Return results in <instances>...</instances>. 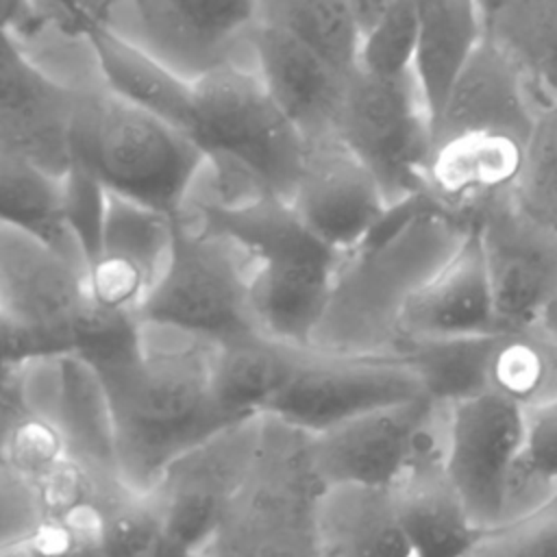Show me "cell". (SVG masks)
<instances>
[{
	"mask_svg": "<svg viewBox=\"0 0 557 557\" xmlns=\"http://www.w3.org/2000/svg\"><path fill=\"white\" fill-rule=\"evenodd\" d=\"M218 344L139 320V346L96 368L104 381L122 481L148 492L163 468L233 420L215 392Z\"/></svg>",
	"mask_w": 557,
	"mask_h": 557,
	"instance_id": "6da1fadb",
	"label": "cell"
},
{
	"mask_svg": "<svg viewBox=\"0 0 557 557\" xmlns=\"http://www.w3.org/2000/svg\"><path fill=\"white\" fill-rule=\"evenodd\" d=\"M185 211L250 257V311L257 331L311 348L344 255L320 242L289 200L274 194L239 205L189 198Z\"/></svg>",
	"mask_w": 557,
	"mask_h": 557,
	"instance_id": "7a4b0ae2",
	"label": "cell"
},
{
	"mask_svg": "<svg viewBox=\"0 0 557 557\" xmlns=\"http://www.w3.org/2000/svg\"><path fill=\"white\" fill-rule=\"evenodd\" d=\"M213 172L220 205L257 196L289 198L307 154V139L274 102L261 76L235 65L194 78V117L187 133Z\"/></svg>",
	"mask_w": 557,
	"mask_h": 557,
	"instance_id": "3957f363",
	"label": "cell"
},
{
	"mask_svg": "<svg viewBox=\"0 0 557 557\" xmlns=\"http://www.w3.org/2000/svg\"><path fill=\"white\" fill-rule=\"evenodd\" d=\"M0 307L39 357L76 352L102 368L139 346V318L94 300L83 259L2 224Z\"/></svg>",
	"mask_w": 557,
	"mask_h": 557,
	"instance_id": "277c9868",
	"label": "cell"
},
{
	"mask_svg": "<svg viewBox=\"0 0 557 557\" xmlns=\"http://www.w3.org/2000/svg\"><path fill=\"white\" fill-rule=\"evenodd\" d=\"M65 150L67 161L89 170L109 194L168 215L185 209L207 168L185 131L107 89H76Z\"/></svg>",
	"mask_w": 557,
	"mask_h": 557,
	"instance_id": "5b68a950",
	"label": "cell"
},
{
	"mask_svg": "<svg viewBox=\"0 0 557 557\" xmlns=\"http://www.w3.org/2000/svg\"><path fill=\"white\" fill-rule=\"evenodd\" d=\"M320 492L307 433L265 416L257 466L200 557H322Z\"/></svg>",
	"mask_w": 557,
	"mask_h": 557,
	"instance_id": "8992f818",
	"label": "cell"
},
{
	"mask_svg": "<svg viewBox=\"0 0 557 557\" xmlns=\"http://www.w3.org/2000/svg\"><path fill=\"white\" fill-rule=\"evenodd\" d=\"M250 270L242 246L183 209L174 215L165 270L137 318L215 344L259 333L250 311Z\"/></svg>",
	"mask_w": 557,
	"mask_h": 557,
	"instance_id": "52a82bcc",
	"label": "cell"
},
{
	"mask_svg": "<svg viewBox=\"0 0 557 557\" xmlns=\"http://www.w3.org/2000/svg\"><path fill=\"white\" fill-rule=\"evenodd\" d=\"M335 135L374 174L389 205L424 191L433 131L413 70L385 78L357 67Z\"/></svg>",
	"mask_w": 557,
	"mask_h": 557,
	"instance_id": "ba28073f",
	"label": "cell"
},
{
	"mask_svg": "<svg viewBox=\"0 0 557 557\" xmlns=\"http://www.w3.org/2000/svg\"><path fill=\"white\" fill-rule=\"evenodd\" d=\"M263 437L265 416L235 420L174 457L148 490L170 533L198 557L250 479Z\"/></svg>",
	"mask_w": 557,
	"mask_h": 557,
	"instance_id": "9c48e42d",
	"label": "cell"
},
{
	"mask_svg": "<svg viewBox=\"0 0 557 557\" xmlns=\"http://www.w3.org/2000/svg\"><path fill=\"white\" fill-rule=\"evenodd\" d=\"M420 396L429 394L409 357L309 348L296 374L265 409V416L313 435L368 411Z\"/></svg>",
	"mask_w": 557,
	"mask_h": 557,
	"instance_id": "30bf717a",
	"label": "cell"
},
{
	"mask_svg": "<svg viewBox=\"0 0 557 557\" xmlns=\"http://www.w3.org/2000/svg\"><path fill=\"white\" fill-rule=\"evenodd\" d=\"M524 440L527 407L518 400L485 389L450 403L444 472L485 531L503 527Z\"/></svg>",
	"mask_w": 557,
	"mask_h": 557,
	"instance_id": "8fae6325",
	"label": "cell"
},
{
	"mask_svg": "<svg viewBox=\"0 0 557 557\" xmlns=\"http://www.w3.org/2000/svg\"><path fill=\"white\" fill-rule=\"evenodd\" d=\"M472 222L487 257L496 331H531L557 300V231L522 211L511 189L481 207Z\"/></svg>",
	"mask_w": 557,
	"mask_h": 557,
	"instance_id": "7c38bea8",
	"label": "cell"
},
{
	"mask_svg": "<svg viewBox=\"0 0 557 557\" xmlns=\"http://www.w3.org/2000/svg\"><path fill=\"white\" fill-rule=\"evenodd\" d=\"M433 409L435 400L420 396L307 435L309 463L322 490L394 487L426 450L424 437Z\"/></svg>",
	"mask_w": 557,
	"mask_h": 557,
	"instance_id": "4fadbf2b",
	"label": "cell"
},
{
	"mask_svg": "<svg viewBox=\"0 0 557 557\" xmlns=\"http://www.w3.org/2000/svg\"><path fill=\"white\" fill-rule=\"evenodd\" d=\"M287 200L300 222L339 255L355 252L389 207L374 174L337 135L307 141Z\"/></svg>",
	"mask_w": 557,
	"mask_h": 557,
	"instance_id": "5bb4252c",
	"label": "cell"
},
{
	"mask_svg": "<svg viewBox=\"0 0 557 557\" xmlns=\"http://www.w3.org/2000/svg\"><path fill=\"white\" fill-rule=\"evenodd\" d=\"M396 324L418 342L481 337L496 331L494 292L476 222H468L446 261L400 302Z\"/></svg>",
	"mask_w": 557,
	"mask_h": 557,
	"instance_id": "9a60e30c",
	"label": "cell"
},
{
	"mask_svg": "<svg viewBox=\"0 0 557 557\" xmlns=\"http://www.w3.org/2000/svg\"><path fill=\"white\" fill-rule=\"evenodd\" d=\"M172 231L174 215L109 194L100 246L87 265L94 300L137 318L165 270Z\"/></svg>",
	"mask_w": 557,
	"mask_h": 557,
	"instance_id": "2e32d148",
	"label": "cell"
},
{
	"mask_svg": "<svg viewBox=\"0 0 557 557\" xmlns=\"http://www.w3.org/2000/svg\"><path fill=\"white\" fill-rule=\"evenodd\" d=\"M131 7L137 41L189 78L233 61L235 46L259 22V0H131Z\"/></svg>",
	"mask_w": 557,
	"mask_h": 557,
	"instance_id": "e0dca14e",
	"label": "cell"
},
{
	"mask_svg": "<svg viewBox=\"0 0 557 557\" xmlns=\"http://www.w3.org/2000/svg\"><path fill=\"white\" fill-rule=\"evenodd\" d=\"M537 111L518 63L485 35L431 124L433 146L466 133H500L524 144Z\"/></svg>",
	"mask_w": 557,
	"mask_h": 557,
	"instance_id": "ac0fdd59",
	"label": "cell"
},
{
	"mask_svg": "<svg viewBox=\"0 0 557 557\" xmlns=\"http://www.w3.org/2000/svg\"><path fill=\"white\" fill-rule=\"evenodd\" d=\"M248 39L257 74L305 139L335 135L350 76L278 24L259 20Z\"/></svg>",
	"mask_w": 557,
	"mask_h": 557,
	"instance_id": "d6986e66",
	"label": "cell"
},
{
	"mask_svg": "<svg viewBox=\"0 0 557 557\" xmlns=\"http://www.w3.org/2000/svg\"><path fill=\"white\" fill-rule=\"evenodd\" d=\"M76 89L52 81L0 35V148L33 157L57 174L67 163L65 131Z\"/></svg>",
	"mask_w": 557,
	"mask_h": 557,
	"instance_id": "ffe728a7",
	"label": "cell"
},
{
	"mask_svg": "<svg viewBox=\"0 0 557 557\" xmlns=\"http://www.w3.org/2000/svg\"><path fill=\"white\" fill-rule=\"evenodd\" d=\"M524 144L500 133H466L433 146L424 191L463 226L492 198L511 189Z\"/></svg>",
	"mask_w": 557,
	"mask_h": 557,
	"instance_id": "44dd1931",
	"label": "cell"
},
{
	"mask_svg": "<svg viewBox=\"0 0 557 557\" xmlns=\"http://www.w3.org/2000/svg\"><path fill=\"white\" fill-rule=\"evenodd\" d=\"M81 39L89 46L107 91L189 133L194 78L168 65L113 24H91Z\"/></svg>",
	"mask_w": 557,
	"mask_h": 557,
	"instance_id": "7402d4cb",
	"label": "cell"
},
{
	"mask_svg": "<svg viewBox=\"0 0 557 557\" xmlns=\"http://www.w3.org/2000/svg\"><path fill=\"white\" fill-rule=\"evenodd\" d=\"M50 405L67 457L104 481L124 483L111 400L102 376L87 359L76 352L50 357Z\"/></svg>",
	"mask_w": 557,
	"mask_h": 557,
	"instance_id": "603a6c76",
	"label": "cell"
},
{
	"mask_svg": "<svg viewBox=\"0 0 557 557\" xmlns=\"http://www.w3.org/2000/svg\"><path fill=\"white\" fill-rule=\"evenodd\" d=\"M394 496L413 557H472L490 533L470 518L442 459L426 450L394 485Z\"/></svg>",
	"mask_w": 557,
	"mask_h": 557,
	"instance_id": "cb8c5ba5",
	"label": "cell"
},
{
	"mask_svg": "<svg viewBox=\"0 0 557 557\" xmlns=\"http://www.w3.org/2000/svg\"><path fill=\"white\" fill-rule=\"evenodd\" d=\"M322 557H413L394 487L333 485L318 498Z\"/></svg>",
	"mask_w": 557,
	"mask_h": 557,
	"instance_id": "d4e9b609",
	"label": "cell"
},
{
	"mask_svg": "<svg viewBox=\"0 0 557 557\" xmlns=\"http://www.w3.org/2000/svg\"><path fill=\"white\" fill-rule=\"evenodd\" d=\"M418 15L411 70L433 124L453 83L485 39L487 24L479 0H418Z\"/></svg>",
	"mask_w": 557,
	"mask_h": 557,
	"instance_id": "484cf974",
	"label": "cell"
},
{
	"mask_svg": "<svg viewBox=\"0 0 557 557\" xmlns=\"http://www.w3.org/2000/svg\"><path fill=\"white\" fill-rule=\"evenodd\" d=\"M309 348L250 333L218 344L215 392L228 420L263 416L296 374Z\"/></svg>",
	"mask_w": 557,
	"mask_h": 557,
	"instance_id": "4316f807",
	"label": "cell"
},
{
	"mask_svg": "<svg viewBox=\"0 0 557 557\" xmlns=\"http://www.w3.org/2000/svg\"><path fill=\"white\" fill-rule=\"evenodd\" d=\"M0 224L83 259L65 226L61 174L28 154L4 148H0Z\"/></svg>",
	"mask_w": 557,
	"mask_h": 557,
	"instance_id": "83f0119b",
	"label": "cell"
},
{
	"mask_svg": "<svg viewBox=\"0 0 557 557\" xmlns=\"http://www.w3.org/2000/svg\"><path fill=\"white\" fill-rule=\"evenodd\" d=\"M485 24L522 70L537 104L557 102V0H503Z\"/></svg>",
	"mask_w": 557,
	"mask_h": 557,
	"instance_id": "f1b7e54d",
	"label": "cell"
},
{
	"mask_svg": "<svg viewBox=\"0 0 557 557\" xmlns=\"http://www.w3.org/2000/svg\"><path fill=\"white\" fill-rule=\"evenodd\" d=\"M259 20L287 28L346 76L359 67L363 30L350 0H259Z\"/></svg>",
	"mask_w": 557,
	"mask_h": 557,
	"instance_id": "f546056e",
	"label": "cell"
},
{
	"mask_svg": "<svg viewBox=\"0 0 557 557\" xmlns=\"http://www.w3.org/2000/svg\"><path fill=\"white\" fill-rule=\"evenodd\" d=\"M102 557H198L168 529L148 492L126 490L98 513Z\"/></svg>",
	"mask_w": 557,
	"mask_h": 557,
	"instance_id": "4dcf8cb0",
	"label": "cell"
},
{
	"mask_svg": "<svg viewBox=\"0 0 557 557\" xmlns=\"http://www.w3.org/2000/svg\"><path fill=\"white\" fill-rule=\"evenodd\" d=\"M557 357L546 342L527 333H496L487 361V389L505 394L524 407L546 398Z\"/></svg>",
	"mask_w": 557,
	"mask_h": 557,
	"instance_id": "1f68e13d",
	"label": "cell"
},
{
	"mask_svg": "<svg viewBox=\"0 0 557 557\" xmlns=\"http://www.w3.org/2000/svg\"><path fill=\"white\" fill-rule=\"evenodd\" d=\"M511 194L522 211L557 231V102L540 107Z\"/></svg>",
	"mask_w": 557,
	"mask_h": 557,
	"instance_id": "d6a6232c",
	"label": "cell"
},
{
	"mask_svg": "<svg viewBox=\"0 0 557 557\" xmlns=\"http://www.w3.org/2000/svg\"><path fill=\"white\" fill-rule=\"evenodd\" d=\"M418 0L392 2L363 30L359 67L385 78L411 72L418 41Z\"/></svg>",
	"mask_w": 557,
	"mask_h": 557,
	"instance_id": "836d02e7",
	"label": "cell"
},
{
	"mask_svg": "<svg viewBox=\"0 0 557 557\" xmlns=\"http://www.w3.org/2000/svg\"><path fill=\"white\" fill-rule=\"evenodd\" d=\"M0 557H102L98 516H39L0 540Z\"/></svg>",
	"mask_w": 557,
	"mask_h": 557,
	"instance_id": "e575fe53",
	"label": "cell"
},
{
	"mask_svg": "<svg viewBox=\"0 0 557 557\" xmlns=\"http://www.w3.org/2000/svg\"><path fill=\"white\" fill-rule=\"evenodd\" d=\"M61 185L65 226L76 242L85 265H89L100 246L109 191L89 170L76 161L65 163Z\"/></svg>",
	"mask_w": 557,
	"mask_h": 557,
	"instance_id": "d590c367",
	"label": "cell"
},
{
	"mask_svg": "<svg viewBox=\"0 0 557 557\" xmlns=\"http://www.w3.org/2000/svg\"><path fill=\"white\" fill-rule=\"evenodd\" d=\"M496 557H557V507L535 511L513 524H503L487 533Z\"/></svg>",
	"mask_w": 557,
	"mask_h": 557,
	"instance_id": "8d00e7d4",
	"label": "cell"
},
{
	"mask_svg": "<svg viewBox=\"0 0 557 557\" xmlns=\"http://www.w3.org/2000/svg\"><path fill=\"white\" fill-rule=\"evenodd\" d=\"M520 466L540 481H557V392L527 407V440Z\"/></svg>",
	"mask_w": 557,
	"mask_h": 557,
	"instance_id": "74e56055",
	"label": "cell"
},
{
	"mask_svg": "<svg viewBox=\"0 0 557 557\" xmlns=\"http://www.w3.org/2000/svg\"><path fill=\"white\" fill-rule=\"evenodd\" d=\"M35 4L44 22L81 37L91 24H113L117 9L131 4V0H35Z\"/></svg>",
	"mask_w": 557,
	"mask_h": 557,
	"instance_id": "f35d334b",
	"label": "cell"
},
{
	"mask_svg": "<svg viewBox=\"0 0 557 557\" xmlns=\"http://www.w3.org/2000/svg\"><path fill=\"white\" fill-rule=\"evenodd\" d=\"M39 518L30 490L0 466V540L28 527Z\"/></svg>",
	"mask_w": 557,
	"mask_h": 557,
	"instance_id": "ab89813d",
	"label": "cell"
},
{
	"mask_svg": "<svg viewBox=\"0 0 557 557\" xmlns=\"http://www.w3.org/2000/svg\"><path fill=\"white\" fill-rule=\"evenodd\" d=\"M28 361L13 363V366L0 370V450L11 433L13 424L26 409Z\"/></svg>",
	"mask_w": 557,
	"mask_h": 557,
	"instance_id": "60d3db41",
	"label": "cell"
},
{
	"mask_svg": "<svg viewBox=\"0 0 557 557\" xmlns=\"http://www.w3.org/2000/svg\"><path fill=\"white\" fill-rule=\"evenodd\" d=\"M44 24L35 0H0V35H35Z\"/></svg>",
	"mask_w": 557,
	"mask_h": 557,
	"instance_id": "b9f144b4",
	"label": "cell"
},
{
	"mask_svg": "<svg viewBox=\"0 0 557 557\" xmlns=\"http://www.w3.org/2000/svg\"><path fill=\"white\" fill-rule=\"evenodd\" d=\"M39 357L35 344L13 324L0 307V370Z\"/></svg>",
	"mask_w": 557,
	"mask_h": 557,
	"instance_id": "7bdbcfd3",
	"label": "cell"
},
{
	"mask_svg": "<svg viewBox=\"0 0 557 557\" xmlns=\"http://www.w3.org/2000/svg\"><path fill=\"white\" fill-rule=\"evenodd\" d=\"M350 2L357 13V20L361 24V30H366L396 0H350Z\"/></svg>",
	"mask_w": 557,
	"mask_h": 557,
	"instance_id": "ee69618b",
	"label": "cell"
},
{
	"mask_svg": "<svg viewBox=\"0 0 557 557\" xmlns=\"http://www.w3.org/2000/svg\"><path fill=\"white\" fill-rule=\"evenodd\" d=\"M500 2H503V0H479L481 9H483V13H485V20H487V15H490Z\"/></svg>",
	"mask_w": 557,
	"mask_h": 557,
	"instance_id": "f6af8a7d",
	"label": "cell"
},
{
	"mask_svg": "<svg viewBox=\"0 0 557 557\" xmlns=\"http://www.w3.org/2000/svg\"><path fill=\"white\" fill-rule=\"evenodd\" d=\"M472 557H481V555H479V553H476V555H472Z\"/></svg>",
	"mask_w": 557,
	"mask_h": 557,
	"instance_id": "bcb514c9",
	"label": "cell"
}]
</instances>
